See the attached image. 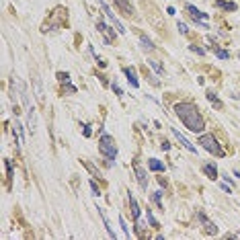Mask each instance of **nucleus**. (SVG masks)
<instances>
[{
  "instance_id": "f257e3e1",
  "label": "nucleus",
  "mask_w": 240,
  "mask_h": 240,
  "mask_svg": "<svg viewBox=\"0 0 240 240\" xmlns=\"http://www.w3.org/2000/svg\"><path fill=\"white\" fill-rule=\"evenodd\" d=\"M175 113H176V117L185 123V127L189 129V132L201 133V129L205 127L203 117H201V111L197 109V105H193V103H176L175 105Z\"/></svg>"
},
{
  "instance_id": "f03ea898",
  "label": "nucleus",
  "mask_w": 240,
  "mask_h": 240,
  "mask_svg": "<svg viewBox=\"0 0 240 240\" xmlns=\"http://www.w3.org/2000/svg\"><path fill=\"white\" fill-rule=\"evenodd\" d=\"M98 150H101V154L107 156L109 160H115V158H117V144H115V140H113L109 133H103V136H101V140H98Z\"/></svg>"
},
{
  "instance_id": "7ed1b4c3",
  "label": "nucleus",
  "mask_w": 240,
  "mask_h": 240,
  "mask_svg": "<svg viewBox=\"0 0 240 240\" xmlns=\"http://www.w3.org/2000/svg\"><path fill=\"white\" fill-rule=\"evenodd\" d=\"M199 144H201V148H205L207 152H211L214 156H224V154H226L224 148L220 146V142H218L211 133H203V136L199 133Z\"/></svg>"
},
{
  "instance_id": "20e7f679",
  "label": "nucleus",
  "mask_w": 240,
  "mask_h": 240,
  "mask_svg": "<svg viewBox=\"0 0 240 240\" xmlns=\"http://www.w3.org/2000/svg\"><path fill=\"white\" fill-rule=\"evenodd\" d=\"M111 2L115 4V8H119L123 17H133V4L129 0H111Z\"/></svg>"
},
{
  "instance_id": "39448f33",
  "label": "nucleus",
  "mask_w": 240,
  "mask_h": 240,
  "mask_svg": "<svg viewBox=\"0 0 240 240\" xmlns=\"http://www.w3.org/2000/svg\"><path fill=\"white\" fill-rule=\"evenodd\" d=\"M170 132H172V136H175V137H176V140H179V144H181V146H185V148H187V150H189V152H193V154H195V152H197V148H195V146H193V144H191V142H189V140H187V137H185V136H183V133H181V132H176V129H175V127H170Z\"/></svg>"
},
{
  "instance_id": "423d86ee",
  "label": "nucleus",
  "mask_w": 240,
  "mask_h": 240,
  "mask_svg": "<svg viewBox=\"0 0 240 240\" xmlns=\"http://www.w3.org/2000/svg\"><path fill=\"white\" fill-rule=\"evenodd\" d=\"M101 4H103V10H105V12H107V17H109V19H111V21H113V25H115V29H117V31H119V33H125V29H123V25H121V23H119V19H117V17H115V12H113V10H111V8H109V6H107V4H105L103 0H101Z\"/></svg>"
},
{
  "instance_id": "0eeeda50",
  "label": "nucleus",
  "mask_w": 240,
  "mask_h": 240,
  "mask_svg": "<svg viewBox=\"0 0 240 240\" xmlns=\"http://www.w3.org/2000/svg\"><path fill=\"white\" fill-rule=\"evenodd\" d=\"M97 29H98V33H103V35H105V41H107V43H111V41L115 39V33L109 29V27L103 23V21H98V23H97Z\"/></svg>"
},
{
  "instance_id": "6e6552de",
  "label": "nucleus",
  "mask_w": 240,
  "mask_h": 240,
  "mask_svg": "<svg viewBox=\"0 0 240 240\" xmlns=\"http://www.w3.org/2000/svg\"><path fill=\"white\" fill-rule=\"evenodd\" d=\"M185 10H187V12H189V15H191V17H193L195 21L207 19V15H205V12H201V10H199V8H195L193 4H185Z\"/></svg>"
},
{
  "instance_id": "1a4fd4ad",
  "label": "nucleus",
  "mask_w": 240,
  "mask_h": 240,
  "mask_svg": "<svg viewBox=\"0 0 240 240\" xmlns=\"http://www.w3.org/2000/svg\"><path fill=\"white\" fill-rule=\"evenodd\" d=\"M133 168H136V176H137V183H140V187H142V189H146V187H148L146 170H144V168H140V166H136V164H133Z\"/></svg>"
},
{
  "instance_id": "9d476101",
  "label": "nucleus",
  "mask_w": 240,
  "mask_h": 240,
  "mask_svg": "<svg viewBox=\"0 0 240 240\" xmlns=\"http://www.w3.org/2000/svg\"><path fill=\"white\" fill-rule=\"evenodd\" d=\"M127 197H129V205H132V216H133V220H140V214H142V209H140V205H137V201L133 199V193H127Z\"/></svg>"
},
{
  "instance_id": "9b49d317",
  "label": "nucleus",
  "mask_w": 240,
  "mask_h": 240,
  "mask_svg": "<svg viewBox=\"0 0 240 240\" xmlns=\"http://www.w3.org/2000/svg\"><path fill=\"white\" fill-rule=\"evenodd\" d=\"M216 6L218 8H224V10H228V12H236V2H230V0H216Z\"/></svg>"
},
{
  "instance_id": "f8f14e48",
  "label": "nucleus",
  "mask_w": 240,
  "mask_h": 240,
  "mask_svg": "<svg viewBox=\"0 0 240 240\" xmlns=\"http://www.w3.org/2000/svg\"><path fill=\"white\" fill-rule=\"evenodd\" d=\"M123 72H125V76H127V80H129V84H132V86H136V88L140 86V80H137L136 70H133V68H125Z\"/></svg>"
},
{
  "instance_id": "ddd939ff",
  "label": "nucleus",
  "mask_w": 240,
  "mask_h": 240,
  "mask_svg": "<svg viewBox=\"0 0 240 240\" xmlns=\"http://www.w3.org/2000/svg\"><path fill=\"white\" fill-rule=\"evenodd\" d=\"M148 166H150V170H156V172H164V168H166L160 160H156V158H150V160H148Z\"/></svg>"
},
{
  "instance_id": "4468645a",
  "label": "nucleus",
  "mask_w": 240,
  "mask_h": 240,
  "mask_svg": "<svg viewBox=\"0 0 240 240\" xmlns=\"http://www.w3.org/2000/svg\"><path fill=\"white\" fill-rule=\"evenodd\" d=\"M201 168H203V172H205V175L209 176L211 181H216V179H218V168L214 166V164H203Z\"/></svg>"
},
{
  "instance_id": "2eb2a0df",
  "label": "nucleus",
  "mask_w": 240,
  "mask_h": 240,
  "mask_svg": "<svg viewBox=\"0 0 240 240\" xmlns=\"http://www.w3.org/2000/svg\"><path fill=\"white\" fill-rule=\"evenodd\" d=\"M140 41H142V47L146 49V51H152V49L156 47V45L152 43V39H150V37H148V35H144V33L140 35Z\"/></svg>"
},
{
  "instance_id": "dca6fc26",
  "label": "nucleus",
  "mask_w": 240,
  "mask_h": 240,
  "mask_svg": "<svg viewBox=\"0 0 240 240\" xmlns=\"http://www.w3.org/2000/svg\"><path fill=\"white\" fill-rule=\"evenodd\" d=\"M33 84H35V94L41 98V97H43V84H41V76H35Z\"/></svg>"
},
{
  "instance_id": "f3484780",
  "label": "nucleus",
  "mask_w": 240,
  "mask_h": 240,
  "mask_svg": "<svg viewBox=\"0 0 240 240\" xmlns=\"http://www.w3.org/2000/svg\"><path fill=\"white\" fill-rule=\"evenodd\" d=\"M35 129H37V123H35V109L29 107V132L33 133Z\"/></svg>"
},
{
  "instance_id": "a211bd4d",
  "label": "nucleus",
  "mask_w": 240,
  "mask_h": 240,
  "mask_svg": "<svg viewBox=\"0 0 240 240\" xmlns=\"http://www.w3.org/2000/svg\"><path fill=\"white\" fill-rule=\"evenodd\" d=\"M55 78H58V82H62V84H70V74L68 72H58L55 74Z\"/></svg>"
},
{
  "instance_id": "6ab92c4d",
  "label": "nucleus",
  "mask_w": 240,
  "mask_h": 240,
  "mask_svg": "<svg viewBox=\"0 0 240 240\" xmlns=\"http://www.w3.org/2000/svg\"><path fill=\"white\" fill-rule=\"evenodd\" d=\"M148 64H150V68H154V70H156L158 74H164V66H162L160 62H158V60H150Z\"/></svg>"
},
{
  "instance_id": "aec40b11",
  "label": "nucleus",
  "mask_w": 240,
  "mask_h": 240,
  "mask_svg": "<svg viewBox=\"0 0 240 240\" xmlns=\"http://www.w3.org/2000/svg\"><path fill=\"white\" fill-rule=\"evenodd\" d=\"M207 98L211 101V105H214L216 109H222V101H220V98H216V93H211V90H209V93H207Z\"/></svg>"
},
{
  "instance_id": "412c9836",
  "label": "nucleus",
  "mask_w": 240,
  "mask_h": 240,
  "mask_svg": "<svg viewBox=\"0 0 240 240\" xmlns=\"http://www.w3.org/2000/svg\"><path fill=\"white\" fill-rule=\"evenodd\" d=\"M82 164H84V166H86L90 172H93V176H97V179H103V176H101V172L97 170V166H93V164H90L88 160H82Z\"/></svg>"
},
{
  "instance_id": "4be33fe9",
  "label": "nucleus",
  "mask_w": 240,
  "mask_h": 240,
  "mask_svg": "<svg viewBox=\"0 0 240 240\" xmlns=\"http://www.w3.org/2000/svg\"><path fill=\"white\" fill-rule=\"evenodd\" d=\"M216 55H218L220 60H228V58H230V51H226V49H218V47H216Z\"/></svg>"
},
{
  "instance_id": "5701e85b",
  "label": "nucleus",
  "mask_w": 240,
  "mask_h": 240,
  "mask_svg": "<svg viewBox=\"0 0 240 240\" xmlns=\"http://www.w3.org/2000/svg\"><path fill=\"white\" fill-rule=\"evenodd\" d=\"M88 185H90V189H93V195H94V197L101 195V189H98V185H97L94 181H88Z\"/></svg>"
},
{
  "instance_id": "b1692460",
  "label": "nucleus",
  "mask_w": 240,
  "mask_h": 240,
  "mask_svg": "<svg viewBox=\"0 0 240 240\" xmlns=\"http://www.w3.org/2000/svg\"><path fill=\"white\" fill-rule=\"evenodd\" d=\"M148 222H150V226H152V228H158V222L154 220V216H152V209L148 211Z\"/></svg>"
},
{
  "instance_id": "393cba45",
  "label": "nucleus",
  "mask_w": 240,
  "mask_h": 240,
  "mask_svg": "<svg viewBox=\"0 0 240 240\" xmlns=\"http://www.w3.org/2000/svg\"><path fill=\"white\" fill-rule=\"evenodd\" d=\"M189 47H191V51H195V54L205 55V49H203V47H197V45H189Z\"/></svg>"
},
{
  "instance_id": "a878e982",
  "label": "nucleus",
  "mask_w": 240,
  "mask_h": 240,
  "mask_svg": "<svg viewBox=\"0 0 240 240\" xmlns=\"http://www.w3.org/2000/svg\"><path fill=\"white\" fill-rule=\"evenodd\" d=\"M205 232H207V234H216V228H214L211 222H205Z\"/></svg>"
},
{
  "instance_id": "bb28decb",
  "label": "nucleus",
  "mask_w": 240,
  "mask_h": 240,
  "mask_svg": "<svg viewBox=\"0 0 240 240\" xmlns=\"http://www.w3.org/2000/svg\"><path fill=\"white\" fill-rule=\"evenodd\" d=\"M111 88H113V90H115V94H119V97H121V94H123V90H121V88H119V84H117V82H111Z\"/></svg>"
},
{
  "instance_id": "cd10ccee",
  "label": "nucleus",
  "mask_w": 240,
  "mask_h": 240,
  "mask_svg": "<svg viewBox=\"0 0 240 240\" xmlns=\"http://www.w3.org/2000/svg\"><path fill=\"white\" fill-rule=\"evenodd\" d=\"M119 224H121V228H123V232H125V236H129V230H127V226H125V222H123L121 216H119Z\"/></svg>"
},
{
  "instance_id": "c85d7f7f",
  "label": "nucleus",
  "mask_w": 240,
  "mask_h": 240,
  "mask_svg": "<svg viewBox=\"0 0 240 240\" xmlns=\"http://www.w3.org/2000/svg\"><path fill=\"white\" fill-rule=\"evenodd\" d=\"M94 60H97V64L101 66V68H105V66H107V62H105L103 58H98V55H94Z\"/></svg>"
},
{
  "instance_id": "c756f323",
  "label": "nucleus",
  "mask_w": 240,
  "mask_h": 240,
  "mask_svg": "<svg viewBox=\"0 0 240 240\" xmlns=\"http://www.w3.org/2000/svg\"><path fill=\"white\" fill-rule=\"evenodd\" d=\"M176 27H179V31H181V33H187V31H189V27H187L185 23H179Z\"/></svg>"
},
{
  "instance_id": "7c9ffc66",
  "label": "nucleus",
  "mask_w": 240,
  "mask_h": 240,
  "mask_svg": "<svg viewBox=\"0 0 240 240\" xmlns=\"http://www.w3.org/2000/svg\"><path fill=\"white\" fill-rule=\"evenodd\" d=\"M160 195H162V191H158V193H154V203H156L158 207H160Z\"/></svg>"
},
{
  "instance_id": "2f4dec72",
  "label": "nucleus",
  "mask_w": 240,
  "mask_h": 240,
  "mask_svg": "<svg viewBox=\"0 0 240 240\" xmlns=\"http://www.w3.org/2000/svg\"><path fill=\"white\" fill-rule=\"evenodd\" d=\"M64 93H68V94H70V93H76V86H72V84H70V86L64 88Z\"/></svg>"
},
{
  "instance_id": "473e14b6",
  "label": "nucleus",
  "mask_w": 240,
  "mask_h": 240,
  "mask_svg": "<svg viewBox=\"0 0 240 240\" xmlns=\"http://www.w3.org/2000/svg\"><path fill=\"white\" fill-rule=\"evenodd\" d=\"M162 150H164V152H166V150H170V144H168V142H162Z\"/></svg>"
},
{
  "instance_id": "72a5a7b5",
  "label": "nucleus",
  "mask_w": 240,
  "mask_h": 240,
  "mask_svg": "<svg viewBox=\"0 0 240 240\" xmlns=\"http://www.w3.org/2000/svg\"><path fill=\"white\" fill-rule=\"evenodd\" d=\"M82 133H84V136L88 137V136H90V133H93V132H90V127H84V129H82Z\"/></svg>"
},
{
  "instance_id": "f704fd0d",
  "label": "nucleus",
  "mask_w": 240,
  "mask_h": 240,
  "mask_svg": "<svg viewBox=\"0 0 240 240\" xmlns=\"http://www.w3.org/2000/svg\"><path fill=\"white\" fill-rule=\"evenodd\" d=\"M234 176H238V179H240V172H234Z\"/></svg>"
},
{
  "instance_id": "c9c22d12",
  "label": "nucleus",
  "mask_w": 240,
  "mask_h": 240,
  "mask_svg": "<svg viewBox=\"0 0 240 240\" xmlns=\"http://www.w3.org/2000/svg\"><path fill=\"white\" fill-rule=\"evenodd\" d=\"M238 58H240V54H238Z\"/></svg>"
}]
</instances>
